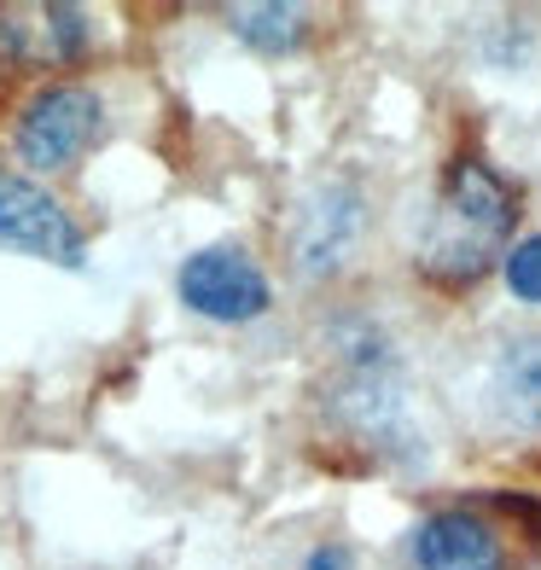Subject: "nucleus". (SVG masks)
I'll list each match as a JSON object with an SVG mask.
<instances>
[{
  "instance_id": "nucleus-1",
  "label": "nucleus",
  "mask_w": 541,
  "mask_h": 570,
  "mask_svg": "<svg viewBox=\"0 0 541 570\" xmlns=\"http://www.w3.org/2000/svg\"><path fill=\"white\" fill-rule=\"evenodd\" d=\"M512 227H519V187L489 158L460 151L431 193V210L414 239V268L443 292L478 285L495 263H506Z\"/></svg>"
},
{
  "instance_id": "nucleus-2",
  "label": "nucleus",
  "mask_w": 541,
  "mask_h": 570,
  "mask_svg": "<svg viewBox=\"0 0 541 570\" xmlns=\"http://www.w3.org/2000/svg\"><path fill=\"white\" fill-rule=\"evenodd\" d=\"M326 407L350 436L373 449H407L414 425H407V384L402 361L378 326H350L338 338V367L326 384Z\"/></svg>"
},
{
  "instance_id": "nucleus-3",
  "label": "nucleus",
  "mask_w": 541,
  "mask_h": 570,
  "mask_svg": "<svg viewBox=\"0 0 541 570\" xmlns=\"http://www.w3.org/2000/svg\"><path fill=\"white\" fill-rule=\"evenodd\" d=\"M361 233H367V198H361L355 180H344V175L315 180V187L297 198L292 227H286L292 268L303 279H338L355 263Z\"/></svg>"
},
{
  "instance_id": "nucleus-4",
  "label": "nucleus",
  "mask_w": 541,
  "mask_h": 570,
  "mask_svg": "<svg viewBox=\"0 0 541 570\" xmlns=\"http://www.w3.org/2000/svg\"><path fill=\"white\" fill-rule=\"evenodd\" d=\"M106 128V99L82 82H47L18 111L12 146L30 169H70Z\"/></svg>"
},
{
  "instance_id": "nucleus-5",
  "label": "nucleus",
  "mask_w": 541,
  "mask_h": 570,
  "mask_svg": "<svg viewBox=\"0 0 541 570\" xmlns=\"http://www.w3.org/2000/svg\"><path fill=\"white\" fill-rule=\"evenodd\" d=\"M175 297L204 321H222V326H245V321H263L274 308V285L268 274L256 268V256L239 245H204L193 250L187 263L175 268Z\"/></svg>"
},
{
  "instance_id": "nucleus-6",
  "label": "nucleus",
  "mask_w": 541,
  "mask_h": 570,
  "mask_svg": "<svg viewBox=\"0 0 541 570\" xmlns=\"http://www.w3.org/2000/svg\"><path fill=\"white\" fill-rule=\"evenodd\" d=\"M0 250L36 256V263H59V268L88 263L82 227L70 222V210L47 187H36L30 175H18L7 164H0Z\"/></svg>"
},
{
  "instance_id": "nucleus-7",
  "label": "nucleus",
  "mask_w": 541,
  "mask_h": 570,
  "mask_svg": "<svg viewBox=\"0 0 541 570\" xmlns=\"http://www.w3.org/2000/svg\"><path fill=\"white\" fill-rule=\"evenodd\" d=\"M483 420L512 436H541V326L512 332L489 350L483 379H478Z\"/></svg>"
},
{
  "instance_id": "nucleus-8",
  "label": "nucleus",
  "mask_w": 541,
  "mask_h": 570,
  "mask_svg": "<svg viewBox=\"0 0 541 570\" xmlns=\"http://www.w3.org/2000/svg\"><path fill=\"white\" fill-rule=\"evenodd\" d=\"M414 564L420 570H506V535L472 507H443L420 518L414 530Z\"/></svg>"
},
{
  "instance_id": "nucleus-9",
  "label": "nucleus",
  "mask_w": 541,
  "mask_h": 570,
  "mask_svg": "<svg viewBox=\"0 0 541 570\" xmlns=\"http://www.w3.org/2000/svg\"><path fill=\"white\" fill-rule=\"evenodd\" d=\"M88 12L47 0V7H7L0 12V53L18 65H70L88 53Z\"/></svg>"
},
{
  "instance_id": "nucleus-10",
  "label": "nucleus",
  "mask_w": 541,
  "mask_h": 570,
  "mask_svg": "<svg viewBox=\"0 0 541 570\" xmlns=\"http://www.w3.org/2000/svg\"><path fill=\"white\" fill-rule=\"evenodd\" d=\"M227 23H234V36L245 47H256V53H292V47L308 36V12L303 7H279V0H268V7H234L227 12Z\"/></svg>"
},
{
  "instance_id": "nucleus-11",
  "label": "nucleus",
  "mask_w": 541,
  "mask_h": 570,
  "mask_svg": "<svg viewBox=\"0 0 541 570\" xmlns=\"http://www.w3.org/2000/svg\"><path fill=\"white\" fill-rule=\"evenodd\" d=\"M501 274H506V292L519 303H541V233H530V239H519L506 250Z\"/></svg>"
},
{
  "instance_id": "nucleus-12",
  "label": "nucleus",
  "mask_w": 541,
  "mask_h": 570,
  "mask_svg": "<svg viewBox=\"0 0 541 570\" xmlns=\"http://www.w3.org/2000/svg\"><path fill=\"white\" fill-rule=\"evenodd\" d=\"M303 570H350V548L344 541H321V548L303 559Z\"/></svg>"
}]
</instances>
